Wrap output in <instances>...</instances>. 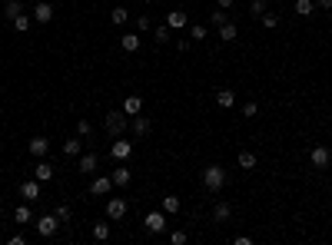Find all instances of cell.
Masks as SVG:
<instances>
[{
  "label": "cell",
  "mask_w": 332,
  "mask_h": 245,
  "mask_svg": "<svg viewBox=\"0 0 332 245\" xmlns=\"http://www.w3.org/2000/svg\"><path fill=\"white\" fill-rule=\"evenodd\" d=\"M203 186L209 192H219L223 186H226V169L223 166H206L203 169Z\"/></svg>",
  "instance_id": "cell-1"
},
{
  "label": "cell",
  "mask_w": 332,
  "mask_h": 245,
  "mask_svg": "<svg viewBox=\"0 0 332 245\" xmlns=\"http://www.w3.org/2000/svg\"><path fill=\"white\" fill-rule=\"evenodd\" d=\"M127 126H130V119H127L123 110H110V113H106V133H110V136H123Z\"/></svg>",
  "instance_id": "cell-2"
},
{
  "label": "cell",
  "mask_w": 332,
  "mask_h": 245,
  "mask_svg": "<svg viewBox=\"0 0 332 245\" xmlns=\"http://www.w3.org/2000/svg\"><path fill=\"white\" fill-rule=\"evenodd\" d=\"M143 225H146V232H153V235H163V232H166V212H163V209H156V212H146Z\"/></svg>",
  "instance_id": "cell-3"
},
{
  "label": "cell",
  "mask_w": 332,
  "mask_h": 245,
  "mask_svg": "<svg viewBox=\"0 0 332 245\" xmlns=\"http://www.w3.org/2000/svg\"><path fill=\"white\" fill-rule=\"evenodd\" d=\"M64 222L57 219V215H40L37 219V235H43V238H50V235H57V229H60Z\"/></svg>",
  "instance_id": "cell-4"
},
{
  "label": "cell",
  "mask_w": 332,
  "mask_h": 245,
  "mask_svg": "<svg viewBox=\"0 0 332 245\" xmlns=\"http://www.w3.org/2000/svg\"><path fill=\"white\" fill-rule=\"evenodd\" d=\"M110 156L117 159V162H127V159L133 156V142H127V139H120V136H117V142L110 146Z\"/></svg>",
  "instance_id": "cell-5"
},
{
  "label": "cell",
  "mask_w": 332,
  "mask_h": 245,
  "mask_svg": "<svg viewBox=\"0 0 332 245\" xmlns=\"http://www.w3.org/2000/svg\"><path fill=\"white\" fill-rule=\"evenodd\" d=\"M309 159H312V166H316V169L332 166V152H329V146H316V149L309 152Z\"/></svg>",
  "instance_id": "cell-6"
},
{
  "label": "cell",
  "mask_w": 332,
  "mask_h": 245,
  "mask_svg": "<svg viewBox=\"0 0 332 245\" xmlns=\"http://www.w3.org/2000/svg\"><path fill=\"white\" fill-rule=\"evenodd\" d=\"M20 199H24V202H37V199H40V179L20 182Z\"/></svg>",
  "instance_id": "cell-7"
},
{
  "label": "cell",
  "mask_w": 332,
  "mask_h": 245,
  "mask_svg": "<svg viewBox=\"0 0 332 245\" xmlns=\"http://www.w3.org/2000/svg\"><path fill=\"white\" fill-rule=\"evenodd\" d=\"M27 149H30V156L43 159V156L50 152V139H47V136H33V139L27 142Z\"/></svg>",
  "instance_id": "cell-8"
},
{
  "label": "cell",
  "mask_w": 332,
  "mask_h": 245,
  "mask_svg": "<svg viewBox=\"0 0 332 245\" xmlns=\"http://www.w3.org/2000/svg\"><path fill=\"white\" fill-rule=\"evenodd\" d=\"M123 215H127V202H123V199H120V196H113L110 202H106V219L120 222V219H123Z\"/></svg>",
  "instance_id": "cell-9"
},
{
  "label": "cell",
  "mask_w": 332,
  "mask_h": 245,
  "mask_svg": "<svg viewBox=\"0 0 332 245\" xmlns=\"http://www.w3.org/2000/svg\"><path fill=\"white\" fill-rule=\"evenodd\" d=\"M33 20H37V24H50V20H53V4H47V0L33 4Z\"/></svg>",
  "instance_id": "cell-10"
},
{
  "label": "cell",
  "mask_w": 332,
  "mask_h": 245,
  "mask_svg": "<svg viewBox=\"0 0 332 245\" xmlns=\"http://www.w3.org/2000/svg\"><path fill=\"white\" fill-rule=\"evenodd\" d=\"M96 166H100V156H96V152H83V156H80V162H77V169H80L83 176L96 173Z\"/></svg>",
  "instance_id": "cell-11"
},
{
  "label": "cell",
  "mask_w": 332,
  "mask_h": 245,
  "mask_svg": "<svg viewBox=\"0 0 332 245\" xmlns=\"http://www.w3.org/2000/svg\"><path fill=\"white\" fill-rule=\"evenodd\" d=\"M33 179H40V182H50V179H53V162L40 159L37 166H33Z\"/></svg>",
  "instance_id": "cell-12"
},
{
  "label": "cell",
  "mask_w": 332,
  "mask_h": 245,
  "mask_svg": "<svg viewBox=\"0 0 332 245\" xmlns=\"http://www.w3.org/2000/svg\"><path fill=\"white\" fill-rule=\"evenodd\" d=\"M110 189H113V179H110V176H100V179L90 182V196H106Z\"/></svg>",
  "instance_id": "cell-13"
},
{
  "label": "cell",
  "mask_w": 332,
  "mask_h": 245,
  "mask_svg": "<svg viewBox=\"0 0 332 245\" xmlns=\"http://www.w3.org/2000/svg\"><path fill=\"white\" fill-rule=\"evenodd\" d=\"M130 126H133V133H136V139H143V136H150V129H153V123L146 116H140V113H136L133 116V123H130Z\"/></svg>",
  "instance_id": "cell-14"
},
{
  "label": "cell",
  "mask_w": 332,
  "mask_h": 245,
  "mask_svg": "<svg viewBox=\"0 0 332 245\" xmlns=\"http://www.w3.org/2000/svg\"><path fill=\"white\" fill-rule=\"evenodd\" d=\"M216 106L219 110H233L236 106V93L233 90H216Z\"/></svg>",
  "instance_id": "cell-15"
},
{
  "label": "cell",
  "mask_w": 332,
  "mask_h": 245,
  "mask_svg": "<svg viewBox=\"0 0 332 245\" xmlns=\"http://www.w3.org/2000/svg\"><path fill=\"white\" fill-rule=\"evenodd\" d=\"M110 179H113V186H117V189H127V186H130V179H133V173H130L127 166H120V169H113V176H110Z\"/></svg>",
  "instance_id": "cell-16"
},
{
  "label": "cell",
  "mask_w": 332,
  "mask_h": 245,
  "mask_svg": "<svg viewBox=\"0 0 332 245\" xmlns=\"http://www.w3.org/2000/svg\"><path fill=\"white\" fill-rule=\"evenodd\" d=\"M143 110V96H136V93H130L127 100H123V113L127 116H136V113Z\"/></svg>",
  "instance_id": "cell-17"
},
{
  "label": "cell",
  "mask_w": 332,
  "mask_h": 245,
  "mask_svg": "<svg viewBox=\"0 0 332 245\" xmlns=\"http://www.w3.org/2000/svg\"><path fill=\"white\" fill-rule=\"evenodd\" d=\"M64 152H67V156H80V152H83V136H70V139H64Z\"/></svg>",
  "instance_id": "cell-18"
},
{
  "label": "cell",
  "mask_w": 332,
  "mask_h": 245,
  "mask_svg": "<svg viewBox=\"0 0 332 245\" xmlns=\"http://www.w3.org/2000/svg\"><path fill=\"white\" fill-rule=\"evenodd\" d=\"M120 47L127 50V53H136L140 50V33H123L120 37Z\"/></svg>",
  "instance_id": "cell-19"
},
{
  "label": "cell",
  "mask_w": 332,
  "mask_h": 245,
  "mask_svg": "<svg viewBox=\"0 0 332 245\" xmlns=\"http://www.w3.org/2000/svg\"><path fill=\"white\" fill-rule=\"evenodd\" d=\"M20 14H24V4H20V0H7V4H4V17H7V20H17Z\"/></svg>",
  "instance_id": "cell-20"
},
{
  "label": "cell",
  "mask_w": 332,
  "mask_h": 245,
  "mask_svg": "<svg viewBox=\"0 0 332 245\" xmlns=\"http://www.w3.org/2000/svg\"><path fill=\"white\" fill-rule=\"evenodd\" d=\"M180 209H183L180 196H163V212H166V215H176Z\"/></svg>",
  "instance_id": "cell-21"
},
{
  "label": "cell",
  "mask_w": 332,
  "mask_h": 245,
  "mask_svg": "<svg viewBox=\"0 0 332 245\" xmlns=\"http://www.w3.org/2000/svg\"><path fill=\"white\" fill-rule=\"evenodd\" d=\"M166 24L173 27V30H180V27H186V14H183V10H170V14H166Z\"/></svg>",
  "instance_id": "cell-22"
},
{
  "label": "cell",
  "mask_w": 332,
  "mask_h": 245,
  "mask_svg": "<svg viewBox=\"0 0 332 245\" xmlns=\"http://www.w3.org/2000/svg\"><path fill=\"white\" fill-rule=\"evenodd\" d=\"M236 24H230V20H226V24H223L219 27V40H223V43H233V40H236Z\"/></svg>",
  "instance_id": "cell-23"
},
{
  "label": "cell",
  "mask_w": 332,
  "mask_h": 245,
  "mask_svg": "<svg viewBox=\"0 0 332 245\" xmlns=\"http://www.w3.org/2000/svg\"><path fill=\"white\" fill-rule=\"evenodd\" d=\"M230 215H233V206H230V202H216V209H213V219H216V222H226Z\"/></svg>",
  "instance_id": "cell-24"
},
{
  "label": "cell",
  "mask_w": 332,
  "mask_h": 245,
  "mask_svg": "<svg viewBox=\"0 0 332 245\" xmlns=\"http://www.w3.org/2000/svg\"><path fill=\"white\" fill-rule=\"evenodd\" d=\"M10 24H14L17 33H27V30H30V24H33V17H30V14H20L17 20H10Z\"/></svg>",
  "instance_id": "cell-25"
},
{
  "label": "cell",
  "mask_w": 332,
  "mask_h": 245,
  "mask_svg": "<svg viewBox=\"0 0 332 245\" xmlns=\"http://www.w3.org/2000/svg\"><path fill=\"white\" fill-rule=\"evenodd\" d=\"M30 219H33L30 206H17V209H14V222H20V225H27Z\"/></svg>",
  "instance_id": "cell-26"
},
{
  "label": "cell",
  "mask_w": 332,
  "mask_h": 245,
  "mask_svg": "<svg viewBox=\"0 0 332 245\" xmlns=\"http://www.w3.org/2000/svg\"><path fill=\"white\" fill-rule=\"evenodd\" d=\"M93 238H96V242H106V238H110V222H96V225H93Z\"/></svg>",
  "instance_id": "cell-27"
},
{
  "label": "cell",
  "mask_w": 332,
  "mask_h": 245,
  "mask_svg": "<svg viewBox=\"0 0 332 245\" xmlns=\"http://www.w3.org/2000/svg\"><path fill=\"white\" fill-rule=\"evenodd\" d=\"M236 162H239V169H256V156H253V152H239V156H236Z\"/></svg>",
  "instance_id": "cell-28"
},
{
  "label": "cell",
  "mask_w": 332,
  "mask_h": 245,
  "mask_svg": "<svg viewBox=\"0 0 332 245\" xmlns=\"http://www.w3.org/2000/svg\"><path fill=\"white\" fill-rule=\"evenodd\" d=\"M53 215H57V219H60V222H70V219H73V209H70V206H67V202H57V209H53Z\"/></svg>",
  "instance_id": "cell-29"
},
{
  "label": "cell",
  "mask_w": 332,
  "mask_h": 245,
  "mask_svg": "<svg viewBox=\"0 0 332 245\" xmlns=\"http://www.w3.org/2000/svg\"><path fill=\"white\" fill-rule=\"evenodd\" d=\"M296 14H299V17L316 14V4H312V0H296Z\"/></svg>",
  "instance_id": "cell-30"
},
{
  "label": "cell",
  "mask_w": 332,
  "mask_h": 245,
  "mask_svg": "<svg viewBox=\"0 0 332 245\" xmlns=\"http://www.w3.org/2000/svg\"><path fill=\"white\" fill-rule=\"evenodd\" d=\"M127 20H130V10H127V7H113V24L123 27Z\"/></svg>",
  "instance_id": "cell-31"
},
{
  "label": "cell",
  "mask_w": 332,
  "mask_h": 245,
  "mask_svg": "<svg viewBox=\"0 0 332 245\" xmlns=\"http://www.w3.org/2000/svg\"><path fill=\"white\" fill-rule=\"evenodd\" d=\"M226 20H230V17H226V10H223V7H216L213 14H209V24H213V27H223Z\"/></svg>",
  "instance_id": "cell-32"
},
{
  "label": "cell",
  "mask_w": 332,
  "mask_h": 245,
  "mask_svg": "<svg viewBox=\"0 0 332 245\" xmlns=\"http://www.w3.org/2000/svg\"><path fill=\"white\" fill-rule=\"evenodd\" d=\"M259 20H262V27H266V30H276V27H279V17H276V14H269V10L259 17Z\"/></svg>",
  "instance_id": "cell-33"
},
{
  "label": "cell",
  "mask_w": 332,
  "mask_h": 245,
  "mask_svg": "<svg viewBox=\"0 0 332 245\" xmlns=\"http://www.w3.org/2000/svg\"><path fill=\"white\" fill-rule=\"evenodd\" d=\"M170 30H173V27H170V24L156 27V30H153V37H156V43H166V40H170Z\"/></svg>",
  "instance_id": "cell-34"
},
{
  "label": "cell",
  "mask_w": 332,
  "mask_h": 245,
  "mask_svg": "<svg viewBox=\"0 0 332 245\" xmlns=\"http://www.w3.org/2000/svg\"><path fill=\"white\" fill-rule=\"evenodd\" d=\"M266 0H253V4H249V14H253V17H262V14H266Z\"/></svg>",
  "instance_id": "cell-35"
},
{
  "label": "cell",
  "mask_w": 332,
  "mask_h": 245,
  "mask_svg": "<svg viewBox=\"0 0 332 245\" xmlns=\"http://www.w3.org/2000/svg\"><path fill=\"white\" fill-rule=\"evenodd\" d=\"M90 133H93L90 119H80V123H77V136H87V139H90Z\"/></svg>",
  "instance_id": "cell-36"
},
{
  "label": "cell",
  "mask_w": 332,
  "mask_h": 245,
  "mask_svg": "<svg viewBox=\"0 0 332 245\" xmlns=\"http://www.w3.org/2000/svg\"><path fill=\"white\" fill-rule=\"evenodd\" d=\"M146 30H153L150 17H136V33H146Z\"/></svg>",
  "instance_id": "cell-37"
},
{
  "label": "cell",
  "mask_w": 332,
  "mask_h": 245,
  "mask_svg": "<svg viewBox=\"0 0 332 245\" xmlns=\"http://www.w3.org/2000/svg\"><path fill=\"white\" fill-rule=\"evenodd\" d=\"M170 242H173V245H186V232H173V235H170Z\"/></svg>",
  "instance_id": "cell-38"
},
{
  "label": "cell",
  "mask_w": 332,
  "mask_h": 245,
  "mask_svg": "<svg viewBox=\"0 0 332 245\" xmlns=\"http://www.w3.org/2000/svg\"><path fill=\"white\" fill-rule=\"evenodd\" d=\"M193 40H206V27H203V24L193 27Z\"/></svg>",
  "instance_id": "cell-39"
},
{
  "label": "cell",
  "mask_w": 332,
  "mask_h": 245,
  "mask_svg": "<svg viewBox=\"0 0 332 245\" xmlns=\"http://www.w3.org/2000/svg\"><path fill=\"white\" fill-rule=\"evenodd\" d=\"M256 113H259V106H256V103H246L243 106V116H256Z\"/></svg>",
  "instance_id": "cell-40"
},
{
  "label": "cell",
  "mask_w": 332,
  "mask_h": 245,
  "mask_svg": "<svg viewBox=\"0 0 332 245\" xmlns=\"http://www.w3.org/2000/svg\"><path fill=\"white\" fill-rule=\"evenodd\" d=\"M312 4H316L319 10H332V0H312Z\"/></svg>",
  "instance_id": "cell-41"
},
{
  "label": "cell",
  "mask_w": 332,
  "mask_h": 245,
  "mask_svg": "<svg viewBox=\"0 0 332 245\" xmlns=\"http://www.w3.org/2000/svg\"><path fill=\"white\" fill-rule=\"evenodd\" d=\"M10 245H27V235H10Z\"/></svg>",
  "instance_id": "cell-42"
},
{
  "label": "cell",
  "mask_w": 332,
  "mask_h": 245,
  "mask_svg": "<svg viewBox=\"0 0 332 245\" xmlns=\"http://www.w3.org/2000/svg\"><path fill=\"white\" fill-rule=\"evenodd\" d=\"M233 4H236V0H216V7H223V10H230Z\"/></svg>",
  "instance_id": "cell-43"
},
{
  "label": "cell",
  "mask_w": 332,
  "mask_h": 245,
  "mask_svg": "<svg viewBox=\"0 0 332 245\" xmlns=\"http://www.w3.org/2000/svg\"><path fill=\"white\" fill-rule=\"evenodd\" d=\"M143 4H153V0H143Z\"/></svg>",
  "instance_id": "cell-44"
},
{
  "label": "cell",
  "mask_w": 332,
  "mask_h": 245,
  "mask_svg": "<svg viewBox=\"0 0 332 245\" xmlns=\"http://www.w3.org/2000/svg\"><path fill=\"white\" fill-rule=\"evenodd\" d=\"M0 119H4V110H0Z\"/></svg>",
  "instance_id": "cell-45"
}]
</instances>
